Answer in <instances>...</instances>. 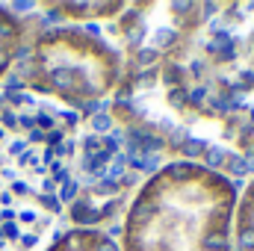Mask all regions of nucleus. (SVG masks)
Listing matches in <instances>:
<instances>
[{"label":"nucleus","mask_w":254,"mask_h":251,"mask_svg":"<svg viewBox=\"0 0 254 251\" xmlns=\"http://www.w3.org/2000/svg\"><path fill=\"white\" fill-rule=\"evenodd\" d=\"M77 113L27 95L0 98V251H33L63 213Z\"/></svg>","instance_id":"obj_1"},{"label":"nucleus","mask_w":254,"mask_h":251,"mask_svg":"<svg viewBox=\"0 0 254 251\" xmlns=\"http://www.w3.org/2000/svg\"><path fill=\"white\" fill-rule=\"evenodd\" d=\"M240 184L201 163L169 160L142 181L122 216V251H237Z\"/></svg>","instance_id":"obj_2"},{"label":"nucleus","mask_w":254,"mask_h":251,"mask_svg":"<svg viewBox=\"0 0 254 251\" xmlns=\"http://www.w3.org/2000/svg\"><path fill=\"white\" fill-rule=\"evenodd\" d=\"M122 51L92 24H60L27 39L12 74L21 89L51 98L83 119L101 113L122 83Z\"/></svg>","instance_id":"obj_3"},{"label":"nucleus","mask_w":254,"mask_h":251,"mask_svg":"<svg viewBox=\"0 0 254 251\" xmlns=\"http://www.w3.org/2000/svg\"><path fill=\"white\" fill-rule=\"evenodd\" d=\"M127 3H116V0H107V3H42L36 6L39 12H48L51 21H68V24H92V21H116L122 12H125Z\"/></svg>","instance_id":"obj_4"},{"label":"nucleus","mask_w":254,"mask_h":251,"mask_svg":"<svg viewBox=\"0 0 254 251\" xmlns=\"http://www.w3.org/2000/svg\"><path fill=\"white\" fill-rule=\"evenodd\" d=\"M27 39H30V21H24L12 9L0 6V80L18 63Z\"/></svg>","instance_id":"obj_5"},{"label":"nucleus","mask_w":254,"mask_h":251,"mask_svg":"<svg viewBox=\"0 0 254 251\" xmlns=\"http://www.w3.org/2000/svg\"><path fill=\"white\" fill-rule=\"evenodd\" d=\"M45 251H122L119 240L95 228H68Z\"/></svg>","instance_id":"obj_6"},{"label":"nucleus","mask_w":254,"mask_h":251,"mask_svg":"<svg viewBox=\"0 0 254 251\" xmlns=\"http://www.w3.org/2000/svg\"><path fill=\"white\" fill-rule=\"evenodd\" d=\"M234 249L254 251V175L240 189V201H237V213H234Z\"/></svg>","instance_id":"obj_7"}]
</instances>
